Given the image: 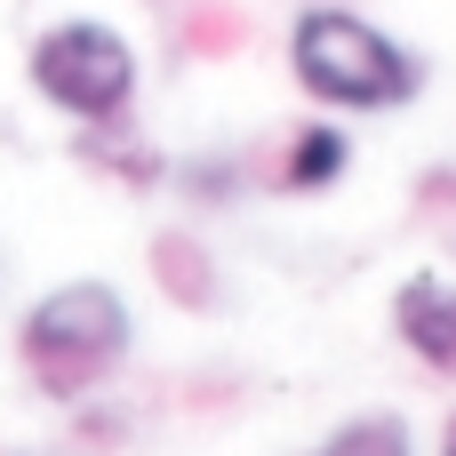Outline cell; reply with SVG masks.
<instances>
[{"label": "cell", "mask_w": 456, "mask_h": 456, "mask_svg": "<svg viewBox=\"0 0 456 456\" xmlns=\"http://www.w3.org/2000/svg\"><path fill=\"white\" fill-rule=\"evenodd\" d=\"M128 297L112 281H64L16 321V361L48 401H80L128 361Z\"/></svg>", "instance_id": "cell-1"}, {"label": "cell", "mask_w": 456, "mask_h": 456, "mask_svg": "<svg viewBox=\"0 0 456 456\" xmlns=\"http://www.w3.org/2000/svg\"><path fill=\"white\" fill-rule=\"evenodd\" d=\"M289 64L297 80L321 96V104H345V112H393L417 96V56L401 40H385L369 16L353 8H305L297 32H289Z\"/></svg>", "instance_id": "cell-2"}, {"label": "cell", "mask_w": 456, "mask_h": 456, "mask_svg": "<svg viewBox=\"0 0 456 456\" xmlns=\"http://www.w3.org/2000/svg\"><path fill=\"white\" fill-rule=\"evenodd\" d=\"M24 72H32V88H40L56 112H72V120H88V128H112V120L136 104V48H128L112 24H96V16L48 24V32L32 40Z\"/></svg>", "instance_id": "cell-3"}, {"label": "cell", "mask_w": 456, "mask_h": 456, "mask_svg": "<svg viewBox=\"0 0 456 456\" xmlns=\"http://www.w3.org/2000/svg\"><path fill=\"white\" fill-rule=\"evenodd\" d=\"M393 329H401V345H409L417 361H433L441 377H456V289L449 281L417 273V281L393 297Z\"/></svg>", "instance_id": "cell-4"}, {"label": "cell", "mask_w": 456, "mask_h": 456, "mask_svg": "<svg viewBox=\"0 0 456 456\" xmlns=\"http://www.w3.org/2000/svg\"><path fill=\"white\" fill-rule=\"evenodd\" d=\"M345 160H353L345 128H305V136L289 144V160H281V184H289V192H321V184L345 176Z\"/></svg>", "instance_id": "cell-5"}, {"label": "cell", "mask_w": 456, "mask_h": 456, "mask_svg": "<svg viewBox=\"0 0 456 456\" xmlns=\"http://www.w3.org/2000/svg\"><path fill=\"white\" fill-rule=\"evenodd\" d=\"M313 456H417V449H409L401 417H361V425L329 433V449H313Z\"/></svg>", "instance_id": "cell-6"}, {"label": "cell", "mask_w": 456, "mask_h": 456, "mask_svg": "<svg viewBox=\"0 0 456 456\" xmlns=\"http://www.w3.org/2000/svg\"><path fill=\"white\" fill-rule=\"evenodd\" d=\"M160 273L184 289V305H208V273H200V248H184V240H160Z\"/></svg>", "instance_id": "cell-7"}, {"label": "cell", "mask_w": 456, "mask_h": 456, "mask_svg": "<svg viewBox=\"0 0 456 456\" xmlns=\"http://www.w3.org/2000/svg\"><path fill=\"white\" fill-rule=\"evenodd\" d=\"M441 456H456V417H449V433H441Z\"/></svg>", "instance_id": "cell-8"}, {"label": "cell", "mask_w": 456, "mask_h": 456, "mask_svg": "<svg viewBox=\"0 0 456 456\" xmlns=\"http://www.w3.org/2000/svg\"><path fill=\"white\" fill-rule=\"evenodd\" d=\"M16 456H56V449H16Z\"/></svg>", "instance_id": "cell-9"}]
</instances>
